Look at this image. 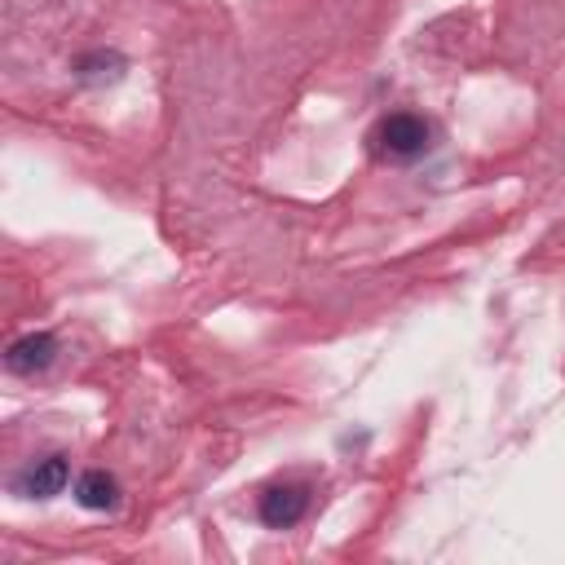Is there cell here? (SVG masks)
<instances>
[{
	"instance_id": "1",
	"label": "cell",
	"mask_w": 565,
	"mask_h": 565,
	"mask_svg": "<svg viewBox=\"0 0 565 565\" xmlns=\"http://www.w3.org/2000/svg\"><path fill=\"white\" fill-rule=\"evenodd\" d=\"M371 154L384 159V163H411L419 154L433 150V128L428 119L411 115V110H397V115H384L375 128H371Z\"/></svg>"
},
{
	"instance_id": "2",
	"label": "cell",
	"mask_w": 565,
	"mask_h": 565,
	"mask_svg": "<svg viewBox=\"0 0 565 565\" xmlns=\"http://www.w3.org/2000/svg\"><path fill=\"white\" fill-rule=\"evenodd\" d=\"M309 512V486L300 481H282V486H269L256 503V516L269 525V530H291L300 516Z\"/></svg>"
},
{
	"instance_id": "3",
	"label": "cell",
	"mask_w": 565,
	"mask_h": 565,
	"mask_svg": "<svg viewBox=\"0 0 565 565\" xmlns=\"http://www.w3.org/2000/svg\"><path fill=\"white\" fill-rule=\"evenodd\" d=\"M57 362V340L49 331H26L4 349V371L9 375H44Z\"/></svg>"
},
{
	"instance_id": "4",
	"label": "cell",
	"mask_w": 565,
	"mask_h": 565,
	"mask_svg": "<svg viewBox=\"0 0 565 565\" xmlns=\"http://www.w3.org/2000/svg\"><path fill=\"white\" fill-rule=\"evenodd\" d=\"M66 481H71V463H66V455H44V459H35L18 481H13V490L22 494V499H57L62 490H66Z\"/></svg>"
},
{
	"instance_id": "5",
	"label": "cell",
	"mask_w": 565,
	"mask_h": 565,
	"mask_svg": "<svg viewBox=\"0 0 565 565\" xmlns=\"http://www.w3.org/2000/svg\"><path fill=\"white\" fill-rule=\"evenodd\" d=\"M128 71V57L119 49H88L71 62V75L79 88H106V84H119Z\"/></svg>"
},
{
	"instance_id": "6",
	"label": "cell",
	"mask_w": 565,
	"mask_h": 565,
	"mask_svg": "<svg viewBox=\"0 0 565 565\" xmlns=\"http://www.w3.org/2000/svg\"><path fill=\"white\" fill-rule=\"evenodd\" d=\"M75 503L88 512H110L119 503V481L106 468H88L75 477Z\"/></svg>"
}]
</instances>
